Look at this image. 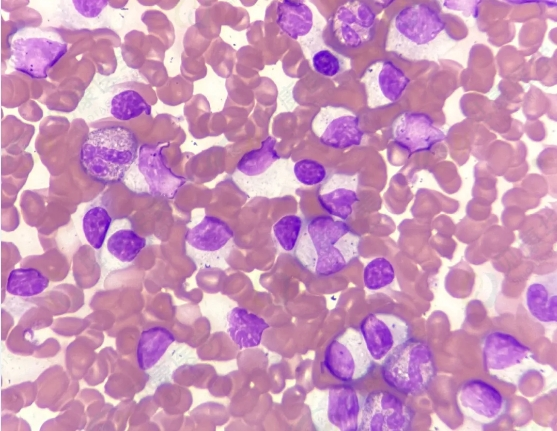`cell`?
Wrapping results in <instances>:
<instances>
[{
  "mask_svg": "<svg viewBox=\"0 0 557 431\" xmlns=\"http://www.w3.org/2000/svg\"><path fill=\"white\" fill-rule=\"evenodd\" d=\"M313 69L325 77L336 76L342 68L340 59L331 51L321 49L315 52L311 59Z\"/></svg>",
  "mask_w": 557,
  "mask_h": 431,
  "instance_id": "4dcf8cb0",
  "label": "cell"
},
{
  "mask_svg": "<svg viewBox=\"0 0 557 431\" xmlns=\"http://www.w3.org/2000/svg\"><path fill=\"white\" fill-rule=\"evenodd\" d=\"M138 168L144 176L152 196L172 199L186 179L172 172L165 163L162 148L144 144L138 151Z\"/></svg>",
  "mask_w": 557,
  "mask_h": 431,
  "instance_id": "9a60e30c",
  "label": "cell"
},
{
  "mask_svg": "<svg viewBox=\"0 0 557 431\" xmlns=\"http://www.w3.org/2000/svg\"><path fill=\"white\" fill-rule=\"evenodd\" d=\"M49 285V279L35 268L13 269L7 279L8 293L19 297H32L41 294Z\"/></svg>",
  "mask_w": 557,
  "mask_h": 431,
  "instance_id": "cb8c5ba5",
  "label": "cell"
},
{
  "mask_svg": "<svg viewBox=\"0 0 557 431\" xmlns=\"http://www.w3.org/2000/svg\"><path fill=\"white\" fill-rule=\"evenodd\" d=\"M359 331L370 357L376 362H383L393 349L411 338L410 325L403 318L381 312L365 316Z\"/></svg>",
  "mask_w": 557,
  "mask_h": 431,
  "instance_id": "9c48e42d",
  "label": "cell"
},
{
  "mask_svg": "<svg viewBox=\"0 0 557 431\" xmlns=\"http://www.w3.org/2000/svg\"><path fill=\"white\" fill-rule=\"evenodd\" d=\"M174 341L173 333L165 327L155 326L142 331L136 353L139 368H153Z\"/></svg>",
  "mask_w": 557,
  "mask_h": 431,
  "instance_id": "7402d4cb",
  "label": "cell"
},
{
  "mask_svg": "<svg viewBox=\"0 0 557 431\" xmlns=\"http://www.w3.org/2000/svg\"><path fill=\"white\" fill-rule=\"evenodd\" d=\"M293 173L297 181L305 186L321 184L327 178L325 166L316 160L308 158L295 162Z\"/></svg>",
  "mask_w": 557,
  "mask_h": 431,
  "instance_id": "f546056e",
  "label": "cell"
},
{
  "mask_svg": "<svg viewBox=\"0 0 557 431\" xmlns=\"http://www.w3.org/2000/svg\"><path fill=\"white\" fill-rule=\"evenodd\" d=\"M188 251L203 267L223 268L234 244V232L220 218L205 216L185 236Z\"/></svg>",
  "mask_w": 557,
  "mask_h": 431,
  "instance_id": "8992f818",
  "label": "cell"
},
{
  "mask_svg": "<svg viewBox=\"0 0 557 431\" xmlns=\"http://www.w3.org/2000/svg\"><path fill=\"white\" fill-rule=\"evenodd\" d=\"M276 23L283 33L296 40L313 28V12L300 1L284 0L277 3Z\"/></svg>",
  "mask_w": 557,
  "mask_h": 431,
  "instance_id": "44dd1931",
  "label": "cell"
},
{
  "mask_svg": "<svg viewBox=\"0 0 557 431\" xmlns=\"http://www.w3.org/2000/svg\"><path fill=\"white\" fill-rule=\"evenodd\" d=\"M454 45L446 22L428 3L404 7L391 20L385 49L409 61L437 60Z\"/></svg>",
  "mask_w": 557,
  "mask_h": 431,
  "instance_id": "6da1fadb",
  "label": "cell"
},
{
  "mask_svg": "<svg viewBox=\"0 0 557 431\" xmlns=\"http://www.w3.org/2000/svg\"><path fill=\"white\" fill-rule=\"evenodd\" d=\"M112 219L104 207H92L83 216L82 228L87 242L96 250L105 241Z\"/></svg>",
  "mask_w": 557,
  "mask_h": 431,
  "instance_id": "4316f807",
  "label": "cell"
},
{
  "mask_svg": "<svg viewBox=\"0 0 557 431\" xmlns=\"http://www.w3.org/2000/svg\"><path fill=\"white\" fill-rule=\"evenodd\" d=\"M276 144L277 140L273 136H268L259 148L250 150L240 158L236 166L237 170L248 177L262 175L280 160L275 148Z\"/></svg>",
  "mask_w": 557,
  "mask_h": 431,
  "instance_id": "603a6c76",
  "label": "cell"
},
{
  "mask_svg": "<svg viewBox=\"0 0 557 431\" xmlns=\"http://www.w3.org/2000/svg\"><path fill=\"white\" fill-rule=\"evenodd\" d=\"M525 307L536 321L544 325L557 322V273L534 275L525 290Z\"/></svg>",
  "mask_w": 557,
  "mask_h": 431,
  "instance_id": "d6986e66",
  "label": "cell"
},
{
  "mask_svg": "<svg viewBox=\"0 0 557 431\" xmlns=\"http://www.w3.org/2000/svg\"><path fill=\"white\" fill-rule=\"evenodd\" d=\"M318 140L334 149H346L362 143L364 132L359 117L351 110L328 105L322 107L312 121Z\"/></svg>",
  "mask_w": 557,
  "mask_h": 431,
  "instance_id": "30bf717a",
  "label": "cell"
},
{
  "mask_svg": "<svg viewBox=\"0 0 557 431\" xmlns=\"http://www.w3.org/2000/svg\"><path fill=\"white\" fill-rule=\"evenodd\" d=\"M323 365L331 376L347 383L367 376L373 369V360L360 331L350 327L328 343Z\"/></svg>",
  "mask_w": 557,
  "mask_h": 431,
  "instance_id": "5b68a950",
  "label": "cell"
},
{
  "mask_svg": "<svg viewBox=\"0 0 557 431\" xmlns=\"http://www.w3.org/2000/svg\"><path fill=\"white\" fill-rule=\"evenodd\" d=\"M146 245V239L130 229L114 232L107 241V250L123 263L132 262Z\"/></svg>",
  "mask_w": 557,
  "mask_h": 431,
  "instance_id": "d4e9b609",
  "label": "cell"
},
{
  "mask_svg": "<svg viewBox=\"0 0 557 431\" xmlns=\"http://www.w3.org/2000/svg\"><path fill=\"white\" fill-rule=\"evenodd\" d=\"M66 52L67 45L63 42L43 37H21L11 42V63L18 72L42 79Z\"/></svg>",
  "mask_w": 557,
  "mask_h": 431,
  "instance_id": "ba28073f",
  "label": "cell"
},
{
  "mask_svg": "<svg viewBox=\"0 0 557 431\" xmlns=\"http://www.w3.org/2000/svg\"><path fill=\"white\" fill-rule=\"evenodd\" d=\"M323 404L330 425L341 431H358L361 401L353 387L342 385L329 388Z\"/></svg>",
  "mask_w": 557,
  "mask_h": 431,
  "instance_id": "ac0fdd59",
  "label": "cell"
},
{
  "mask_svg": "<svg viewBox=\"0 0 557 431\" xmlns=\"http://www.w3.org/2000/svg\"><path fill=\"white\" fill-rule=\"evenodd\" d=\"M269 324L260 316L242 307H234L227 314V332L239 349L257 347Z\"/></svg>",
  "mask_w": 557,
  "mask_h": 431,
  "instance_id": "ffe728a7",
  "label": "cell"
},
{
  "mask_svg": "<svg viewBox=\"0 0 557 431\" xmlns=\"http://www.w3.org/2000/svg\"><path fill=\"white\" fill-rule=\"evenodd\" d=\"M367 105L379 108L397 102L409 84V78L392 61L380 60L368 66L362 75Z\"/></svg>",
  "mask_w": 557,
  "mask_h": 431,
  "instance_id": "4fadbf2b",
  "label": "cell"
},
{
  "mask_svg": "<svg viewBox=\"0 0 557 431\" xmlns=\"http://www.w3.org/2000/svg\"><path fill=\"white\" fill-rule=\"evenodd\" d=\"M134 132L119 125L92 130L80 150L83 171L93 180L111 184L121 181L138 157Z\"/></svg>",
  "mask_w": 557,
  "mask_h": 431,
  "instance_id": "3957f363",
  "label": "cell"
},
{
  "mask_svg": "<svg viewBox=\"0 0 557 431\" xmlns=\"http://www.w3.org/2000/svg\"><path fill=\"white\" fill-rule=\"evenodd\" d=\"M303 219L295 214L281 217L272 227L278 245L286 252H293L302 233Z\"/></svg>",
  "mask_w": 557,
  "mask_h": 431,
  "instance_id": "f1b7e54d",
  "label": "cell"
},
{
  "mask_svg": "<svg viewBox=\"0 0 557 431\" xmlns=\"http://www.w3.org/2000/svg\"><path fill=\"white\" fill-rule=\"evenodd\" d=\"M392 136L395 143L410 154L430 150L446 138L429 115L413 111L403 112L396 118Z\"/></svg>",
  "mask_w": 557,
  "mask_h": 431,
  "instance_id": "5bb4252c",
  "label": "cell"
},
{
  "mask_svg": "<svg viewBox=\"0 0 557 431\" xmlns=\"http://www.w3.org/2000/svg\"><path fill=\"white\" fill-rule=\"evenodd\" d=\"M395 269L385 257L372 259L363 270V283L366 289L377 291L393 283Z\"/></svg>",
  "mask_w": 557,
  "mask_h": 431,
  "instance_id": "83f0119b",
  "label": "cell"
},
{
  "mask_svg": "<svg viewBox=\"0 0 557 431\" xmlns=\"http://www.w3.org/2000/svg\"><path fill=\"white\" fill-rule=\"evenodd\" d=\"M483 365L490 373H499L522 364L530 356V348L510 333L493 330L481 341Z\"/></svg>",
  "mask_w": 557,
  "mask_h": 431,
  "instance_id": "2e32d148",
  "label": "cell"
},
{
  "mask_svg": "<svg viewBox=\"0 0 557 431\" xmlns=\"http://www.w3.org/2000/svg\"><path fill=\"white\" fill-rule=\"evenodd\" d=\"M110 113L118 120L128 121L142 114L150 115L151 107L137 91L125 90L112 98Z\"/></svg>",
  "mask_w": 557,
  "mask_h": 431,
  "instance_id": "484cf974",
  "label": "cell"
},
{
  "mask_svg": "<svg viewBox=\"0 0 557 431\" xmlns=\"http://www.w3.org/2000/svg\"><path fill=\"white\" fill-rule=\"evenodd\" d=\"M376 12L365 1L340 5L332 16L331 32L337 41L350 48L360 47L374 35Z\"/></svg>",
  "mask_w": 557,
  "mask_h": 431,
  "instance_id": "7c38bea8",
  "label": "cell"
},
{
  "mask_svg": "<svg viewBox=\"0 0 557 431\" xmlns=\"http://www.w3.org/2000/svg\"><path fill=\"white\" fill-rule=\"evenodd\" d=\"M413 409L388 391H374L361 402L360 431L411 430Z\"/></svg>",
  "mask_w": 557,
  "mask_h": 431,
  "instance_id": "52a82bcc",
  "label": "cell"
},
{
  "mask_svg": "<svg viewBox=\"0 0 557 431\" xmlns=\"http://www.w3.org/2000/svg\"><path fill=\"white\" fill-rule=\"evenodd\" d=\"M76 10L86 18H95L107 6L106 0H74Z\"/></svg>",
  "mask_w": 557,
  "mask_h": 431,
  "instance_id": "1f68e13d",
  "label": "cell"
},
{
  "mask_svg": "<svg viewBox=\"0 0 557 431\" xmlns=\"http://www.w3.org/2000/svg\"><path fill=\"white\" fill-rule=\"evenodd\" d=\"M360 236L343 220L321 215L304 222L294 257L308 271L330 276L359 256Z\"/></svg>",
  "mask_w": 557,
  "mask_h": 431,
  "instance_id": "7a4b0ae2",
  "label": "cell"
},
{
  "mask_svg": "<svg viewBox=\"0 0 557 431\" xmlns=\"http://www.w3.org/2000/svg\"><path fill=\"white\" fill-rule=\"evenodd\" d=\"M359 175L357 173H334L325 179L318 190L321 207L332 217L347 220L359 202Z\"/></svg>",
  "mask_w": 557,
  "mask_h": 431,
  "instance_id": "e0dca14e",
  "label": "cell"
},
{
  "mask_svg": "<svg viewBox=\"0 0 557 431\" xmlns=\"http://www.w3.org/2000/svg\"><path fill=\"white\" fill-rule=\"evenodd\" d=\"M381 373L386 384L401 394L421 395L436 376L432 350L426 342L409 338L384 359Z\"/></svg>",
  "mask_w": 557,
  "mask_h": 431,
  "instance_id": "277c9868",
  "label": "cell"
},
{
  "mask_svg": "<svg viewBox=\"0 0 557 431\" xmlns=\"http://www.w3.org/2000/svg\"><path fill=\"white\" fill-rule=\"evenodd\" d=\"M456 399L462 414L480 425L497 422L507 411L505 397L482 379L465 381L460 386Z\"/></svg>",
  "mask_w": 557,
  "mask_h": 431,
  "instance_id": "8fae6325",
  "label": "cell"
}]
</instances>
